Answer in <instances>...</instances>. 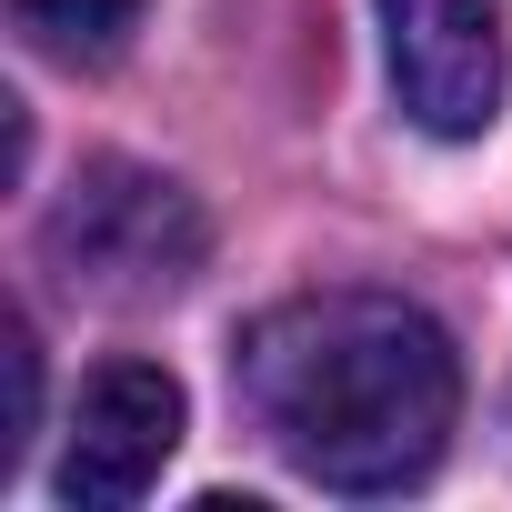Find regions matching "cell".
Here are the masks:
<instances>
[{
	"mask_svg": "<svg viewBox=\"0 0 512 512\" xmlns=\"http://www.w3.org/2000/svg\"><path fill=\"white\" fill-rule=\"evenodd\" d=\"M41 251L61 262V282L81 292H111V302H151V292H181L211 251V221L181 181L141 171V161H91L61 211L41 221Z\"/></svg>",
	"mask_w": 512,
	"mask_h": 512,
	"instance_id": "obj_2",
	"label": "cell"
},
{
	"mask_svg": "<svg viewBox=\"0 0 512 512\" xmlns=\"http://www.w3.org/2000/svg\"><path fill=\"white\" fill-rule=\"evenodd\" d=\"M392 101L432 141H482L512 91V0H382Z\"/></svg>",
	"mask_w": 512,
	"mask_h": 512,
	"instance_id": "obj_3",
	"label": "cell"
},
{
	"mask_svg": "<svg viewBox=\"0 0 512 512\" xmlns=\"http://www.w3.org/2000/svg\"><path fill=\"white\" fill-rule=\"evenodd\" d=\"M0 372H11V432H0V462H21L31 432H41V342H31V322L0 332Z\"/></svg>",
	"mask_w": 512,
	"mask_h": 512,
	"instance_id": "obj_6",
	"label": "cell"
},
{
	"mask_svg": "<svg viewBox=\"0 0 512 512\" xmlns=\"http://www.w3.org/2000/svg\"><path fill=\"white\" fill-rule=\"evenodd\" d=\"M171 452H181V382L161 362H101L61 432V502L121 512L161 482Z\"/></svg>",
	"mask_w": 512,
	"mask_h": 512,
	"instance_id": "obj_4",
	"label": "cell"
},
{
	"mask_svg": "<svg viewBox=\"0 0 512 512\" xmlns=\"http://www.w3.org/2000/svg\"><path fill=\"white\" fill-rule=\"evenodd\" d=\"M241 412L322 492H412L462 422V352L402 292L272 302L231 352Z\"/></svg>",
	"mask_w": 512,
	"mask_h": 512,
	"instance_id": "obj_1",
	"label": "cell"
},
{
	"mask_svg": "<svg viewBox=\"0 0 512 512\" xmlns=\"http://www.w3.org/2000/svg\"><path fill=\"white\" fill-rule=\"evenodd\" d=\"M11 11H21V31H31L41 51L101 61V51H121V31L141 21V0H11Z\"/></svg>",
	"mask_w": 512,
	"mask_h": 512,
	"instance_id": "obj_5",
	"label": "cell"
}]
</instances>
